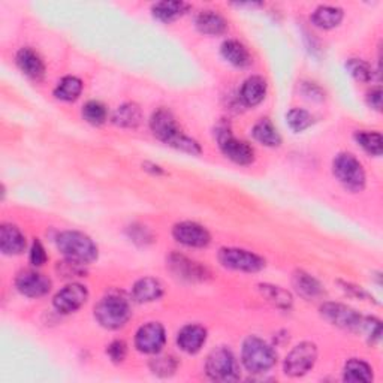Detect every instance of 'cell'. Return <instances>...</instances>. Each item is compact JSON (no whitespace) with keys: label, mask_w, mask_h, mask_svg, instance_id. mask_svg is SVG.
Wrapping results in <instances>:
<instances>
[{"label":"cell","mask_w":383,"mask_h":383,"mask_svg":"<svg viewBox=\"0 0 383 383\" xmlns=\"http://www.w3.org/2000/svg\"><path fill=\"white\" fill-rule=\"evenodd\" d=\"M189 9V5L184 2H175V0H163L153 5L152 11L155 18H157L162 23H171L177 18H180L183 13H186Z\"/></svg>","instance_id":"d4e9b609"},{"label":"cell","mask_w":383,"mask_h":383,"mask_svg":"<svg viewBox=\"0 0 383 383\" xmlns=\"http://www.w3.org/2000/svg\"><path fill=\"white\" fill-rule=\"evenodd\" d=\"M222 56L237 67H245L252 63V56L249 50L235 39H228L222 44Z\"/></svg>","instance_id":"603a6c76"},{"label":"cell","mask_w":383,"mask_h":383,"mask_svg":"<svg viewBox=\"0 0 383 383\" xmlns=\"http://www.w3.org/2000/svg\"><path fill=\"white\" fill-rule=\"evenodd\" d=\"M218 262L226 268L244 272H257L265 267V261L261 256L234 248H226L218 252Z\"/></svg>","instance_id":"ba28073f"},{"label":"cell","mask_w":383,"mask_h":383,"mask_svg":"<svg viewBox=\"0 0 383 383\" xmlns=\"http://www.w3.org/2000/svg\"><path fill=\"white\" fill-rule=\"evenodd\" d=\"M321 314L333 325L343 328V330L349 331H360L361 323H362V316L360 313L355 311L353 309L338 304V303H325L321 307Z\"/></svg>","instance_id":"30bf717a"},{"label":"cell","mask_w":383,"mask_h":383,"mask_svg":"<svg viewBox=\"0 0 383 383\" xmlns=\"http://www.w3.org/2000/svg\"><path fill=\"white\" fill-rule=\"evenodd\" d=\"M345 291L346 292H352L355 296H358V298H368V294L365 292V291H362L361 289V287H358V286H352V284H348V283H345Z\"/></svg>","instance_id":"ab89813d"},{"label":"cell","mask_w":383,"mask_h":383,"mask_svg":"<svg viewBox=\"0 0 383 383\" xmlns=\"http://www.w3.org/2000/svg\"><path fill=\"white\" fill-rule=\"evenodd\" d=\"M367 102L372 108H374L376 111H380L382 109V90H380V87L372 90L370 93L367 94Z\"/></svg>","instance_id":"f35d334b"},{"label":"cell","mask_w":383,"mask_h":383,"mask_svg":"<svg viewBox=\"0 0 383 383\" xmlns=\"http://www.w3.org/2000/svg\"><path fill=\"white\" fill-rule=\"evenodd\" d=\"M355 141H357L367 153L373 156H380L383 152V141L379 132H367L361 131L355 133Z\"/></svg>","instance_id":"4dcf8cb0"},{"label":"cell","mask_w":383,"mask_h":383,"mask_svg":"<svg viewBox=\"0 0 383 383\" xmlns=\"http://www.w3.org/2000/svg\"><path fill=\"white\" fill-rule=\"evenodd\" d=\"M83 91V83L77 77H65L59 81L57 87L54 89V96L65 102H72L78 99V96Z\"/></svg>","instance_id":"f1b7e54d"},{"label":"cell","mask_w":383,"mask_h":383,"mask_svg":"<svg viewBox=\"0 0 383 383\" xmlns=\"http://www.w3.org/2000/svg\"><path fill=\"white\" fill-rule=\"evenodd\" d=\"M345 17V12L338 6H319L311 13V23L319 29H334Z\"/></svg>","instance_id":"7402d4cb"},{"label":"cell","mask_w":383,"mask_h":383,"mask_svg":"<svg viewBox=\"0 0 383 383\" xmlns=\"http://www.w3.org/2000/svg\"><path fill=\"white\" fill-rule=\"evenodd\" d=\"M318 348L310 341L295 346L284 360V373L291 377H299L309 373L316 364Z\"/></svg>","instance_id":"52a82bcc"},{"label":"cell","mask_w":383,"mask_h":383,"mask_svg":"<svg viewBox=\"0 0 383 383\" xmlns=\"http://www.w3.org/2000/svg\"><path fill=\"white\" fill-rule=\"evenodd\" d=\"M143 120V113L141 108L136 104H123L121 106H118L114 114H113V121L114 125L120 126V128H129L133 129L136 126H140V123Z\"/></svg>","instance_id":"cb8c5ba5"},{"label":"cell","mask_w":383,"mask_h":383,"mask_svg":"<svg viewBox=\"0 0 383 383\" xmlns=\"http://www.w3.org/2000/svg\"><path fill=\"white\" fill-rule=\"evenodd\" d=\"M286 123L294 132H303L313 125V116L303 108H292L286 114Z\"/></svg>","instance_id":"1f68e13d"},{"label":"cell","mask_w":383,"mask_h":383,"mask_svg":"<svg viewBox=\"0 0 383 383\" xmlns=\"http://www.w3.org/2000/svg\"><path fill=\"white\" fill-rule=\"evenodd\" d=\"M195 23H196L198 30L204 35L217 36V35L225 33L228 29L226 20L216 11H202L196 17Z\"/></svg>","instance_id":"44dd1931"},{"label":"cell","mask_w":383,"mask_h":383,"mask_svg":"<svg viewBox=\"0 0 383 383\" xmlns=\"http://www.w3.org/2000/svg\"><path fill=\"white\" fill-rule=\"evenodd\" d=\"M152 372L160 377H168L175 373L177 361L172 357H156L150 361Z\"/></svg>","instance_id":"e575fe53"},{"label":"cell","mask_w":383,"mask_h":383,"mask_svg":"<svg viewBox=\"0 0 383 383\" xmlns=\"http://www.w3.org/2000/svg\"><path fill=\"white\" fill-rule=\"evenodd\" d=\"M163 295V284L153 277H144L132 287V296L136 303H152Z\"/></svg>","instance_id":"d6986e66"},{"label":"cell","mask_w":383,"mask_h":383,"mask_svg":"<svg viewBox=\"0 0 383 383\" xmlns=\"http://www.w3.org/2000/svg\"><path fill=\"white\" fill-rule=\"evenodd\" d=\"M205 372L216 382H237L240 379V368L237 360L228 348L221 346L210 352L205 361Z\"/></svg>","instance_id":"5b68a950"},{"label":"cell","mask_w":383,"mask_h":383,"mask_svg":"<svg viewBox=\"0 0 383 383\" xmlns=\"http://www.w3.org/2000/svg\"><path fill=\"white\" fill-rule=\"evenodd\" d=\"M253 138L267 147H279L282 144V136L271 120L261 118L253 126Z\"/></svg>","instance_id":"484cf974"},{"label":"cell","mask_w":383,"mask_h":383,"mask_svg":"<svg viewBox=\"0 0 383 383\" xmlns=\"http://www.w3.org/2000/svg\"><path fill=\"white\" fill-rule=\"evenodd\" d=\"M106 353L114 362H121V361H125L128 355V346L123 340H114L113 343L108 346Z\"/></svg>","instance_id":"8d00e7d4"},{"label":"cell","mask_w":383,"mask_h":383,"mask_svg":"<svg viewBox=\"0 0 383 383\" xmlns=\"http://www.w3.org/2000/svg\"><path fill=\"white\" fill-rule=\"evenodd\" d=\"M16 286L20 294L29 298H39L44 296L50 292L51 289V280L40 274L38 271L33 270H26L21 271L16 279Z\"/></svg>","instance_id":"5bb4252c"},{"label":"cell","mask_w":383,"mask_h":383,"mask_svg":"<svg viewBox=\"0 0 383 383\" xmlns=\"http://www.w3.org/2000/svg\"><path fill=\"white\" fill-rule=\"evenodd\" d=\"M343 380L353 382V383H358V382L370 383L373 382L372 367L362 360H357V358L349 360L343 370Z\"/></svg>","instance_id":"4316f807"},{"label":"cell","mask_w":383,"mask_h":383,"mask_svg":"<svg viewBox=\"0 0 383 383\" xmlns=\"http://www.w3.org/2000/svg\"><path fill=\"white\" fill-rule=\"evenodd\" d=\"M337 180L350 192H361L365 187V171L361 162L350 153H340L333 163Z\"/></svg>","instance_id":"8992f818"},{"label":"cell","mask_w":383,"mask_h":383,"mask_svg":"<svg viewBox=\"0 0 383 383\" xmlns=\"http://www.w3.org/2000/svg\"><path fill=\"white\" fill-rule=\"evenodd\" d=\"M294 286L296 292L304 298H318L323 294L321 283L304 271H296L294 274Z\"/></svg>","instance_id":"83f0119b"},{"label":"cell","mask_w":383,"mask_h":383,"mask_svg":"<svg viewBox=\"0 0 383 383\" xmlns=\"http://www.w3.org/2000/svg\"><path fill=\"white\" fill-rule=\"evenodd\" d=\"M57 249L67 259L81 265H87L98 259V245L79 231L60 232L56 238Z\"/></svg>","instance_id":"7a4b0ae2"},{"label":"cell","mask_w":383,"mask_h":383,"mask_svg":"<svg viewBox=\"0 0 383 383\" xmlns=\"http://www.w3.org/2000/svg\"><path fill=\"white\" fill-rule=\"evenodd\" d=\"M217 131V141L223 155L232 162L238 163V165H250L255 160V150L248 143L232 136L229 129L223 128Z\"/></svg>","instance_id":"9c48e42d"},{"label":"cell","mask_w":383,"mask_h":383,"mask_svg":"<svg viewBox=\"0 0 383 383\" xmlns=\"http://www.w3.org/2000/svg\"><path fill=\"white\" fill-rule=\"evenodd\" d=\"M360 331H365V334L370 341H377L380 338V334H382L380 322L374 318H362Z\"/></svg>","instance_id":"d590c367"},{"label":"cell","mask_w":383,"mask_h":383,"mask_svg":"<svg viewBox=\"0 0 383 383\" xmlns=\"http://www.w3.org/2000/svg\"><path fill=\"white\" fill-rule=\"evenodd\" d=\"M132 316L131 306L125 298L108 295L94 307V318L106 330H118L125 326Z\"/></svg>","instance_id":"277c9868"},{"label":"cell","mask_w":383,"mask_h":383,"mask_svg":"<svg viewBox=\"0 0 383 383\" xmlns=\"http://www.w3.org/2000/svg\"><path fill=\"white\" fill-rule=\"evenodd\" d=\"M346 67L349 74L357 79V81H361V83H368V81L373 79V70L372 66L368 65L367 62L361 60V59H350L348 60L346 63Z\"/></svg>","instance_id":"836d02e7"},{"label":"cell","mask_w":383,"mask_h":383,"mask_svg":"<svg viewBox=\"0 0 383 383\" xmlns=\"http://www.w3.org/2000/svg\"><path fill=\"white\" fill-rule=\"evenodd\" d=\"M89 298L87 287L79 283H71L59 291L52 299V304L60 313H74L86 304Z\"/></svg>","instance_id":"7c38bea8"},{"label":"cell","mask_w":383,"mask_h":383,"mask_svg":"<svg viewBox=\"0 0 383 383\" xmlns=\"http://www.w3.org/2000/svg\"><path fill=\"white\" fill-rule=\"evenodd\" d=\"M47 252L44 249L43 243H40L38 238L33 241L32 249H30V262L35 267H43L47 262Z\"/></svg>","instance_id":"74e56055"},{"label":"cell","mask_w":383,"mask_h":383,"mask_svg":"<svg viewBox=\"0 0 383 383\" xmlns=\"http://www.w3.org/2000/svg\"><path fill=\"white\" fill-rule=\"evenodd\" d=\"M265 94L267 81L262 77H250L244 81L240 98L248 106H256L265 99Z\"/></svg>","instance_id":"ffe728a7"},{"label":"cell","mask_w":383,"mask_h":383,"mask_svg":"<svg viewBox=\"0 0 383 383\" xmlns=\"http://www.w3.org/2000/svg\"><path fill=\"white\" fill-rule=\"evenodd\" d=\"M83 117L86 121L90 123V125L99 126V125H102V123H105L108 113H106V108L102 102L89 101L83 108Z\"/></svg>","instance_id":"d6a6232c"},{"label":"cell","mask_w":383,"mask_h":383,"mask_svg":"<svg viewBox=\"0 0 383 383\" xmlns=\"http://www.w3.org/2000/svg\"><path fill=\"white\" fill-rule=\"evenodd\" d=\"M168 267L174 272L175 276H179L184 280H204L209 276L207 270L205 267L199 265L195 261H190L189 257L179 255V253H172L168 257Z\"/></svg>","instance_id":"9a60e30c"},{"label":"cell","mask_w":383,"mask_h":383,"mask_svg":"<svg viewBox=\"0 0 383 383\" xmlns=\"http://www.w3.org/2000/svg\"><path fill=\"white\" fill-rule=\"evenodd\" d=\"M17 65L20 71L32 79H43L45 75V65L39 54L32 48H21L17 52Z\"/></svg>","instance_id":"e0dca14e"},{"label":"cell","mask_w":383,"mask_h":383,"mask_svg":"<svg viewBox=\"0 0 383 383\" xmlns=\"http://www.w3.org/2000/svg\"><path fill=\"white\" fill-rule=\"evenodd\" d=\"M150 128H152V132L157 140L177 150H182V152L194 156L201 155L202 152L201 145L195 140L189 138L187 135L182 132L170 109L159 108L157 111H155L152 118H150Z\"/></svg>","instance_id":"6da1fadb"},{"label":"cell","mask_w":383,"mask_h":383,"mask_svg":"<svg viewBox=\"0 0 383 383\" xmlns=\"http://www.w3.org/2000/svg\"><path fill=\"white\" fill-rule=\"evenodd\" d=\"M167 341V333L159 322H148L143 325L135 335V348L143 353L157 355Z\"/></svg>","instance_id":"8fae6325"},{"label":"cell","mask_w":383,"mask_h":383,"mask_svg":"<svg viewBox=\"0 0 383 383\" xmlns=\"http://www.w3.org/2000/svg\"><path fill=\"white\" fill-rule=\"evenodd\" d=\"M172 235L175 241L187 248H207L211 241L210 232L195 222L177 223L172 229Z\"/></svg>","instance_id":"4fadbf2b"},{"label":"cell","mask_w":383,"mask_h":383,"mask_svg":"<svg viewBox=\"0 0 383 383\" xmlns=\"http://www.w3.org/2000/svg\"><path fill=\"white\" fill-rule=\"evenodd\" d=\"M241 362L250 373H265L276 365L277 353L267 341L252 335L243 343Z\"/></svg>","instance_id":"3957f363"},{"label":"cell","mask_w":383,"mask_h":383,"mask_svg":"<svg viewBox=\"0 0 383 383\" xmlns=\"http://www.w3.org/2000/svg\"><path fill=\"white\" fill-rule=\"evenodd\" d=\"M26 237L23 232L13 225L4 223L0 228V250L5 255H21L26 250Z\"/></svg>","instance_id":"ac0fdd59"},{"label":"cell","mask_w":383,"mask_h":383,"mask_svg":"<svg viewBox=\"0 0 383 383\" xmlns=\"http://www.w3.org/2000/svg\"><path fill=\"white\" fill-rule=\"evenodd\" d=\"M207 341V330L201 325H186L177 335V343L186 353H198Z\"/></svg>","instance_id":"2e32d148"},{"label":"cell","mask_w":383,"mask_h":383,"mask_svg":"<svg viewBox=\"0 0 383 383\" xmlns=\"http://www.w3.org/2000/svg\"><path fill=\"white\" fill-rule=\"evenodd\" d=\"M259 291H261L270 303H272L276 307L291 309L292 301H294L292 295L286 289H283V287L272 286V284H259Z\"/></svg>","instance_id":"f546056e"}]
</instances>
